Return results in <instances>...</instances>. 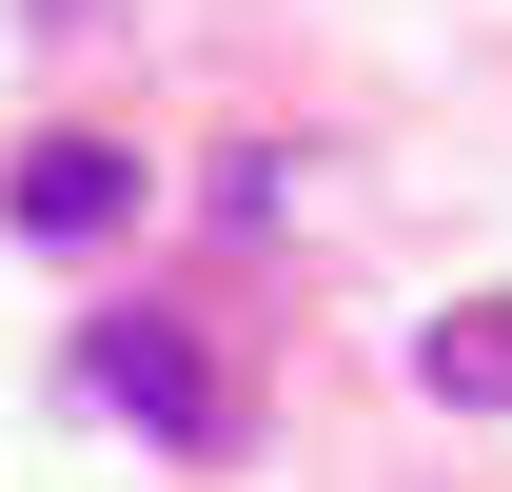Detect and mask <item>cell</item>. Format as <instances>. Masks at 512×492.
<instances>
[{
	"label": "cell",
	"mask_w": 512,
	"mask_h": 492,
	"mask_svg": "<svg viewBox=\"0 0 512 492\" xmlns=\"http://www.w3.org/2000/svg\"><path fill=\"white\" fill-rule=\"evenodd\" d=\"M79 374H99L158 453H217V433H237V414H217V374L178 355V315H99V335H79Z\"/></svg>",
	"instance_id": "cell-1"
},
{
	"label": "cell",
	"mask_w": 512,
	"mask_h": 492,
	"mask_svg": "<svg viewBox=\"0 0 512 492\" xmlns=\"http://www.w3.org/2000/svg\"><path fill=\"white\" fill-rule=\"evenodd\" d=\"M0 217H20L40 256H99V237L138 217V158H119V138H40V158L0 178Z\"/></svg>",
	"instance_id": "cell-2"
},
{
	"label": "cell",
	"mask_w": 512,
	"mask_h": 492,
	"mask_svg": "<svg viewBox=\"0 0 512 492\" xmlns=\"http://www.w3.org/2000/svg\"><path fill=\"white\" fill-rule=\"evenodd\" d=\"M414 374H434L453 414H512V296H453V315H434V355H414Z\"/></svg>",
	"instance_id": "cell-3"
}]
</instances>
